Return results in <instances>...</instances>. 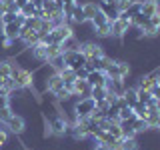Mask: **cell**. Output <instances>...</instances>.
<instances>
[{"instance_id": "cell-6", "label": "cell", "mask_w": 160, "mask_h": 150, "mask_svg": "<svg viewBox=\"0 0 160 150\" xmlns=\"http://www.w3.org/2000/svg\"><path fill=\"white\" fill-rule=\"evenodd\" d=\"M128 30H130V24H126V22H122V20L116 18L114 22H110V38L122 40L128 34Z\"/></svg>"}, {"instance_id": "cell-20", "label": "cell", "mask_w": 160, "mask_h": 150, "mask_svg": "<svg viewBox=\"0 0 160 150\" xmlns=\"http://www.w3.org/2000/svg\"><path fill=\"white\" fill-rule=\"evenodd\" d=\"M52 22H50V20H40V26H38V30H36V32H38V36H44V34H48V32H52Z\"/></svg>"}, {"instance_id": "cell-25", "label": "cell", "mask_w": 160, "mask_h": 150, "mask_svg": "<svg viewBox=\"0 0 160 150\" xmlns=\"http://www.w3.org/2000/svg\"><path fill=\"white\" fill-rule=\"evenodd\" d=\"M136 98H138V102L146 104L148 100L152 98V92H150V90H142V88H136Z\"/></svg>"}, {"instance_id": "cell-11", "label": "cell", "mask_w": 160, "mask_h": 150, "mask_svg": "<svg viewBox=\"0 0 160 150\" xmlns=\"http://www.w3.org/2000/svg\"><path fill=\"white\" fill-rule=\"evenodd\" d=\"M80 46V38L76 36V34H72V36H68L66 40H62L60 42V50L62 52H68V50H78Z\"/></svg>"}, {"instance_id": "cell-19", "label": "cell", "mask_w": 160, "mask_h": 150, "mask_svg": "<svg viewBox=\"0 0 160 150\" xmlns=\"http://www.w3.org/2000/svg\"><path fill=\"white\" fill-rule=\"evenodd\" d=\"M120 150H140L138 138H122V148Z\"/></svg>"}, {"instance_id": "cell-39", "label": "cell", "mask_w": 160, "mask_h": 150, "mask_svg": "<svg viewBox=\"0 0 160 150\" xmlns=\"http://www.w3.org/2000/svg\"><path fill=\"white\" fill-rule=\"evenodd\" d=\"M4 88V78H0V90Z\"/></svg>"}, {"instance_id": "cell-22", "label": "cell", "mask_w": 160, "mask_h": 150, "mask_svg": "<svg viewBox=\"0 0 160 150\" xmlns=\"http://www.w3.org/2000/svg\"><path fill=\"white\" fill-rule=\"evenodd\" d=\"M94 36L96 38H110V22L104 24V26L94 28Z\"/></svg>"}, {"instance_id": "cell-18", "label": "cell", "mask_w": 160, "mask_h": 150, "mask_svg": "<svg viewBox=\"0 0 160 150\" xmlns=\"http://www.w3.org/2000/svg\"><path fill=\"white\" fill-rule=\"evenodd\" d=\"M58 54H62V50H60V44L58 42H50L46 44V58H54V56H58Z\"/></svg>"}, {"instance_id": "cell-5", "label": "cell", "mask_w": 160, "mask_h": 150, "mask_svg": "<svg viewBox=\"0 0 160 150\" xmlns=\"http://www.w3.org/2000/svg\"><path fill=\"white\" fill-rule=\"evenodd\" d=\"M62 56H64V64L72 70L82 68L84 62H86V56H84L80 50H68V52H62Z\"/></svg>"}, {"instance_id": "cell-23", "label": "cell", "mask_w": 160, "mask_h": 150, "mask_svg": "<svg viewBox=\"0 0 160 150\" xmlns=\"http://www.w3.org/2000/svg\"><path fill=\"white\" fill-rule=\"evenodd\" d=\"M40 20H42V18H36V16H26V18H24V24H22V26H26V28H30V30H38V26H40Z\"/></svg>"}, {"instance_id": "cell-7", "label": "cell", "mask_w": 160, "mask_h": 150, "mask_svg": "<svg viewBox=\"0 0 160 150\" xmlns=\"http://www.w3.org/2000/svg\"><path fill=\"white\" fill-rule=\"evenodd\" d=\"M52 40L54 42H62V40H66L68 36H72L74 34V28L72 26H68V24H60V26H56V28H52Z\"/></svg>"}, {"instance_id": "cell-36", "label": "cell", "mask_w": 160, "mask_h": 150, "mask_svg": "<svg viewBox=\"0 0 160 150\" xmlns=\"http://www.w3.org/2000/svg\"><path fill=\"white\" fill-rule=\"evenodd\" d=\"M154 74H156V84L160 86V68H156V70H154Z\"/></svg>"}, {"instance_id": "cell-13", "label": "cell", "mask_w": 160, "mask_h": 150, "mask_svg": "<svg viewBox=\"0 0 160 150\" xmlns=\"http://www.w3.org/2000/svg\"><path fill=\"white\" fill-rule=\"evenodd\" d=\"M122 96H124V100H126V104L132 108L134 104L138 102V98H136V86H126V88H124V92H122Z\"/></svg>"}, {"instance_id": "cell-38", "label": "cell", "mask_w": 160, "mask_h": 150, "mask_svg": "<svg viewBox=\"0 0 160 150\" xmlns=\"http://www.w3.org/2000/svg\"><path fill=\"white\" fill-rule=\"evenodd\" d=\"M0 2H4V4H12L14 0H0Z\"/></svg>"}, {"instance_id": "cell-30", "label": "cell", "mask_w": 160, "mask_h": 150, "mask_svg": "<svg viewBox=\"0 0 160 150\" xmlns=\"http://www.w3.org/2000/svg\"><path fill=\"white\" fill-rule=\"evenodd\" d=\"M150 92H152V96L156 98V100H160V86H158V84H156V86H154L152 90H150Z\"/></svg>"}, {"instance_id": "cell-17", "label": "cell", "mask_w": 160, "mask_h": 150, "mask_svg": "<svg viewBox=\"0 0 160 150\" xmlns=\"http://www.w3.org/2000/svg\"><path fill=\"white\" fill-rule=\"evenodd\" d=\"M132 128L136 130V134H144L146 130H152V128H148L146 120H142V118H134L132 120Z\"/></svg>"}, {"instance_id": "cell-4", "label": "cell", "mask_w": 160, "mask_h": 150, "mask_svg": "<svg viewBox=\"0 0 160 150\" xmlns=\"http://www.w3.org/2000/svg\"><path fill=\"white\" fill-rule=\"evenodd\" d=\"M4 126H6V130H8L10 134H14V136H22L24 130H26V120H24L22 114L14 112L12 116L8 118V122L4 124Z\"/></svg>"}, {"instance_id": "cell-26", "label": "cell", "mask_w": 160, "mask_h": 150, "mask_svg": "<svg viewBox=\"0 0 160 150\" xmlns=\"http://www.w3.org/2000/svg\"><path fill=\"white\" fill-rule=\"evenodd\" d=\"M34 12H36V8H34L32 2H26L22 8H20V14H22V16H34Z\"/></svg>"}, {"instance_id": "cell-1", "label": "cell", "mask_w": 160, "mask_h": 150, "mask_svg": "<svg viewBox=\"0 0 160 150\" xmlns=\"http://www.w3.org/2000/svg\"><path fill=\"white\" fill-rule=\"evenodd\" d=\"M10 78H12V82H14V88H24V90L32 88V70L22 66V64H18L16 60H12Z\"/></svg>"}, {"instance_id": "cell-37", "label": "cell", "mask_w": 160, "mask_h": 150, "mask_svg": "<svg viewBox=\"0 0 160 150\" xmlns=\"http://www.w3.org/2000/svg\"><path fill=\"white\" fill-rule=\"evenodd\" d=\"M156 130H160V114H158V118H156Z\"/></svg>"}, {"instance_id": "cell-9", "label": "cell", "mask_w": 160, "mask_h": 150, "mask_svg": "<svg viewBox=\"0 0 160 150\" xmlns=\"http://www.w3.org/2000/svg\"><path fill=\"white\" fill-rule=\"evenodd\" d=\"M90 92H92V86L86 82V80H76L74 82V96L76 98H86V96H90Z\"/></svg>"}, {"instance_id": "cell-31", "label": "cell", "mask_w": 160, "mask_h": 150, "mask_svg": "<svg viewBox=\"0 0 160 150\" xmlns=\"http://www.w3.org/2000/svg\"><path fill=\"white\" fill-rule=\"evenodd\" d=\"M92 150H110V148H108L104 142H98V140H96V146H94Z\"/></svg>"}, {"instance_id": "cell-15", "label": "cell", "mask_w": 160, "mask_h": 150, "mask_svg": "<svg viewBox=\"0 0 160 150\" xmlns=\"http://www.w3.org/2000/svg\"><path fill=\"white\" fill-rule=\"evenodd\" d=\"M106 94H108L106 86H92L90 98H94V102H102V100H106Z\"/></svg>"}, {"instance_id": "cell-16", "label": "cell", "mask_w": 160, "mask_h": 150, "mask_svg": "<svg viewBox=\"0 0 160 150\" xmlns=\"http://www.w3.org/2000/svg\"><path fill=\"white\" fill-rule=\"evenodd\" d=\"M46 64H48V66L52 68V70H56V72H60V70H62L64 66H66V64H64V56H62V54H58V56L50 58Z\"/></svg>"}, {"instance_id": "cell-8", "label": "cell", "mask_w": 160, "mask_h": 150, "mask_svg": "<svg viewBox=\"0 0 160 150\" xmlns=\"http://www.w3.org/2000/svg\"><path fill=\"white\" fill-rule=\"evenodd\" d=\"M106 74L102 72V70H94V72H88L86 76V82L90 86H106Z\"/></svg>"}, {"instance_id": "cell-10", "label": "cell", "mask_w": 160, "mask_h": 150, "mask_svg": "<svg viewBox=\"0 0 160 150\" xmlns=\"http://www.w3.org/2000/svg\"><path fill=\"white\" fill-rule=\"evenodd\" d=\"M120 124V134H122V138H136V130L132 128V120H118Z\"/></svg>"}, {"instance_id": "cell-33", "label": "cell", "mask_w": 160, "mask_h": 150, "mask_svg": "<svg viewBox=\"0 0 160 150\" xmlns=\"http://www.w3.org/2000/svg\"><path fill=\"white\" fill-rule=\"evenodd\" d=\"M102 2H106V4H110V6L118 8V0H102Z\"/></svg>"}, {"instance_id": "cell-3", "label": "cell", "mask_w": 160, "mask_h": 150, "mask_svg": "<svg viewBox=\"0 0 160 150\" xmlns=\"http://www.w3.org/2000/svg\"><path fill=\"white\" fill-rule=\"evenodd\" d=\"M78 50L86 56V60H96L100 56H104V46L100 42H96V40H80V46Z\"/></svg>"}, {"instance_id": "cell-27", "label": "cell", "mask_w": 160, "mask_h": 150, "mask_svg": "<svg viewBox=\"0 0 160 150\" xmlns=\"http://www.w3.org/2000/svg\"><path fill=\"white\" fill-rule=\"evenodd\" d=\"M14 114V110H12V106H8V108H0V122L2 124H6L8 122V118Z\"/></svg>"}, {"instance_id": "cell-2", "label": "cell", "mask_w": 160, "mask_h": 150, "mask_svg": "<svg viewBox=\"0 0 160 150\" xmlns=\"http://www.w3.org/2000/svg\"><path fill=\"white\" fill-rule=\"evenodd\" d=\"M96 110V102H94V98H76L72 104V118L74 120H84V118H90L92 116V112Z\"/></svg>"}, {"instance_id": "cell-21", "label": "cell", "mask_w": 160, "mask_h": 150, "mask_svg": "<svg viewBox=\"0 0 160 150\" xmlns=\"http://www.w3.org/2000/svg\"><path fill=\"white\" fill-rule=\"evenodd\" d=\"M136 116H134V110L130 106H122L118 112V120H134Z\"/></svg>"}, {"instance_id": "cell-35", "label": "cell", "mask_w": 160, "mask_h": 150, "mask_svg": "<svg viewBox=\"0 0 160 150\" xmlns=\"http://www.w3.org/2000/svg\"><path fill=\"white\" fill-rule=\"evenodd\" d=\"M6 4H4V2H0V16H2V14H6Z\"/></svg>"}, {"instance_id": "cell-14", "label": "cell", "mask_w": 160, "mask_h": 150, "mask_svg": "<svg viewBox=\"0 0 160 150\" xmlns=\"http://www.w3.org/2000/svg\"><path fill=\"white\" fill-rule=\"evenodd\" d=\"M158 12H160L158 2H154V0H142V14L152 16V14H158Z\"/></svg>"}, {"instance_id": "cell-24", "label": "cell", "mask_w": 160, "mask_h": 150, "mask_svg": "<svg viewBox=\"0 0 160 150\" xmlns=\"http://www.w3.org/2000/svg\"><path fill=\"white\" fill-rule=\"evenodd\" d=\"M90 22H92V26H94V28H98V26H104V24H108V18H106V16H104V14L98 10V12H96V16L90 20Z\"/></svg>"}, {"instance_id": "cell-12", "label": "cell", "mask_w": 160, "mask_h": 150, "mask_svg": "<svg viewBox=\"0 0 160 150\" xmlns=\"http://www.w3.org/2000/svg\"><path fill=\"white\" fill-rule=\"evenodd\" d=\"M82 12H84V18H86V22H90V20L96 16V12H98V4L94 2V0H88V2L82 4Z\"/></svg>"}, {"instance_id": "cell-32", "label": "cell", "mask_w": 160, "mask_h": 150, "mask_svg": "<svg viewBox=\"0 0 160 150\" xmlns=\"http://www.w3.org/2000/svg\"><path fill=\"white\" fill-rule=\"evenodd\" d=\"M30 2L34 4V8H42V2H44V0H30Z\"/></svg>"}, {"instance_id": "cell-28", "label": "cell", "mask_w": 160, "mask_h": 150, "mask_svg": "<svg viewBox=\"0 0 160 150\" xmlns=\"http://www.w3.org/2000/svg\"><path fill=\"white\" fill-rule=\"evenodd\" d=\"M134 0H118V12H126V10L132 6Z\"/></svg>"}, {"instance_id": "cell-34", "label": "cell", "mask_w": 160, "mask_h": 150, "mask_svg": "<svg viewBox=\"0 0 160 150\" xmlns=\"http://www.w3.org/2000/svg\"><path fill=\"white\" fill-rule=\"evenodd\" d=\"M26 2H30V0H14V4H16L18 8H22V6H24Z\"/></svg>"}, {"instance_id": "cell-29", "label": "cell", "mask_w": 160, "mask_h": 150, "mask_svg": "<svg viewBox=\"0 0 160 150\" xmlns=\"http://www.w3.org/2000/svg\"><path fill=\"white\" fill-rule=\"evenodd\" d=\"M86 76H88V72L84 68H76V78L78 80H86Z\"/></svg>"}]
</instances>
